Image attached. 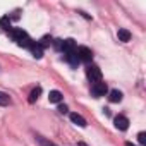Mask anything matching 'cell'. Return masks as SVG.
Segmentation results:
<instances>
[{
  "instance_id": "ffe728a7",
  "label": "cell",
  "mask_w": 146,
  "mask_h": 146,
  "mask_svg": "<svg viewBox=\"0 0 146 146\" xmlns=\"http://www.w3.org/2000/svg\"><path fill=\"white\" fill-rule=\"evenodd\" d=\"M62 41H64V40H55V43H53V45H55V48H57V50H62Z\"/></svg>"
},
{
  "instance_id": "44dd1931",
  "label": "cell",
  "mask_w": 146,
  "mask_h": 146,
  "mask_svg": "<svg viewBox=\"0 0 146 146\" xmlns=\"http://www.w3.org/2000/svg\"><path fill=\"white\" fill-rule=\"evenodd\" d=\"M78 146H88V144H86V143H79Z\"/></svg>"
},
{
  "instance_id": "7a4b0ae2",
  "label": "cell",
  "mask_w": 146,
  "mask_h": 146,
  "mask_svg": "<svg viewBox=\"0 0 146 146\" xmlns=\"http://www.w3.org/2000/svg\"><path fill=\"white\" fill-rule=\"evenodd\" d=\"M108 93V86H107V83H95L93 86H91V95L95 96V98H102V96H105Z\"/></svg>"
},
{
  "instance_id": "52a82bcc",
  "label": "cell",
  "mask_w": 146,
  "mask_h": 146,
  "mask_svg": "<svg viewBox=\"0 0 146 146\" xmlns=\"http://www.w3.org/2000/svg\"><path fill=\"white\" fill-rule=\"evenodd\" d=\"M69 117H70V120H72V122H74L76 125H79V127H86V125H88V124H86V120H84V117H83V115H79L78 112H72Z\"/></svg>"
},
{
  "instance_id": "9c48e42d",
  "label": "cell",
  "mask_w": 146,
  "mask_h": 146,
  "mask_svg": "<svg viewBox=\"0 0 146 146\" xmlns=\"http://www.w3.org/2000/svg\"><path fill=\"white\" fill-rule=\"evenodd\" d=\"M62 93L58 91V90H52L50 91V95H48V100H50V103H60L62 102Z\"/></svg>"
},
{
  "instance_id": "5b68a950",
  "label": "cell",
  "mask_w": 146,
  "mask_h": 146,
  "mask_svg": "<svg viewBox=\"0 0 146 146\" xmlns=\"http://www.w3.org/2000/svg\"><path fill=\"white\" fill-rule=\"evenodd\" d=\"M76 41L72 40V38H69V40H64L62 41V50L60 52H64V55H67V53H72V52H76Z\"/></svg>"
},
{
  "instance_id": "8992f818",
  "label": "cell",
  "mask_w": 146,
  "mask_h": 146,
  "mask_svg": "<svg viewBox=\"0 0 146 146\" xmlns=\"http://www.w3.org/2000/svg\"><path fill=\"white\" fill-rule=\"evenodd\" d=\"M113 124H115V127H117L119 131H127V127H129V119L124 117V115H117L115 120H113Z\"/></svg>"
},
{
  "instance_id": "2e32d148",
  "label": "cell",
  "mask_w": 146,
  "mask_h": 146,
  "mask_svg": "<svg viewBox=\"0 0 146 146\" xmlns=\"http://www.w3.org/2000/svg\"><path fill=\"white\" fill-rule=\"evenodd\" d=\"M36 139H38V143H40L41 146H57L55 143H52V141H48V139H45V137H41V136H36Z\"/></svg>"
},
{
  "instance_id": "8fae6325",
  "label": "cell",
  "mask_w": 146,
  "mask_h": 146,
  "mask_svg": "<svg viewBox=\"0 0 146 146\" xmlns=\"http://www.w3.org/2000/svg\"><path fill=\"white\" fill-rule=\"evenodd\" d=\"M65 60L72 65V67H76L78 64H79V58H78V53L76 52H72V53H67L65 55Z\"/></svg>"
},
{
  "instance_id": "277c9868",
  "label": "cell",
  "mask_w": 146,
  "mask_h": 146,
  "mask_svg": "<svg viewBox=\"0 0 146 146\" xmlns=\"http://www.w3.org/2000/svg\"><path fill=\"white\" fill-rule=\"evenodd\" d=\"M9 35H11V38H12L16 43H21L23 40L29 38V36H28V33H26L24 29H21V28H14V29H11V31H9Z\"/></svg>"
},
{
  "instance_id": "9a60e30c",
  "label": "cell",
  "mask_w": 146,
  "mask_h": 146,
  "mask_svg": "<svg viewBox=\"0 0 146 146\" xmlns=\"http://www.w3.org/2000/svg\"><path fill=\"white\" fill-rule=\"evenodd\" d=\"M11 105V96L4 91H0V107H7Z\"/></svg>"
},
{
  "instance_id": "30bf717a",
  "label": "cell",
  "mask_w": 146,
  "mask_h": 146,
  "mask_svg": "<svg viewBox=\"0 0 146 146\" xmlns=\"http://www.w3.org/2000/svg\"><path fill=\"white\" fill-rule=\"evenodd\" d=\"M117 36H119V41L127 43V41L131 40V31H129V29H125V28H120V29H119V33H117Z\"/></svg>"
},
{
  "instance_id": "ba28073f",
  "label": "cell",
  "mask_w": 146,
  "mask_h": 146,
  "mask_svg": "<svg viewBox=\"0 0 146 146\" xmlns=\"http://www.w3.org/2000/svg\"><path fill=\"white\" fill-rule=\"evenodd\" d=\"M29 50H31V53H33V57H35V58H41V57H43V48H41V45H40V43L33 41V43L29 45Z\"/></svg>"
},
{
  "instance_id": "3957f363",
  "label": "cell",
  "mask_w": 146,
  "mask_h": 146,
  "mask_svg": "<svg viewBox=\"0 0 146 146\" xmlns=\"http://www.w3.org/2000/svg\"><path fill=\"white\" fill-rule=\"evenodd\" d=\"M76 53H78L79 62H91V60H93V52H91L88 46H79V48H76Z\"/></svg>"
},
{
  "instance_id": "ac0fdd59",
  "label": "cell",
  "mask_w": 146,
  "mask_h": 146,
  "mask_svg": "<svg viewBox=\"0 0 146 146\" xmlns=\"http://www.w3.org/2000/svg\"><path fill=\"white\" fill-rule=\"evenodd\" d=\"M137 141H139L141 144H146V132H143V131H141V132L137 134Z\"/></svg>"
},
{
  "instance_id": "5bb4252c",
  "label": "cell",
  "mask_w": 146,
  "mask_h": 146,
  "mask_svg": "<svg viewBox=\"0 0 146 146\" xmlns=\"http://www.w3.org/2000/svg\"><path fill=\"white\" fill-rule=\"evenodd\" d=\"M40 95H41V88L38 86V88H35V90L29 93V98H28V102H29V103H35V102L40 98Z\"/></svg>"
},
{
  "instance_id": "6da1fadb",
  "label": "cell",
  "mask_w": 146,
  "mask_h": 146,
  "mask_svg": "<svg viewBox=\"0 0 146 146\" xmlns=\"http://www.w3.org/2000/svg\"><path fill=\"white\" fill-rule=\"evenodd\" d=\"M86 76H88V79H90L93 84H95V83H100V81H102V70H100L98 65H88Z\"/></svg>"
},
{
  "instance_id": "4fadbf2b",
  "label": "cell",
  "mask_w": 146,
  "mask_h": 146,
  "mask_svg": "<svg viewBox=\"0 0 146 146\" xmlns=\"http://www.w3.org/2000/svg\"><path fill=\"white\" fill-rule=\"evenodd\" d=\"M0 28L5 29V31H11V17L9 16H4V17H0Z\"/></svg>"
},
{
  "instance_id": "7c38bea8",
  "label": "cell",
  "mask_w": 146,
  "mask_h": 146,
  "mask_svg": "<svg viewBox=\"0 0 146 146\" xmlns=\"http://www.w3.org/2000/svg\"><path fill=\"white\" fill-rule=\"evenodd\" d=\"M108 100H110L112 103H119V102L122 100V93H120L119 90H112V91H110V96H108Z\"/></svg>"
},
{
  "instance_id": "d6986e66",
  "label": "cell",
  "mask_w": 146,
  "mask_h": 146,
  "mask_svg": "<svg viewBox=\"0 0 146 146\" xmlns=\"http://www.w3.org/2000/svg\"><path fill=\"white\" fill-rule=\"evenodd\" d=\"M58 112H60V113H67V112H69L67 105H62V103H60V105H58Z\"/></svg>"
},
{
  "instance_id": "e0dca14e",
  "label": "cell",
  "mask_w": 146,
  "mask_h": 146,
  "mask_svg": "<svg viewBox=\"0 0 146 146\" xmlns=\"http://www.w3.org/2000/svg\"><path fill=\"white\" fill-rule=\"evenodd\" d=\"M38 43L41 45V48H43V46H50V45H52V38H50V36L46 35V36H43V38H41V40H40Z\"/></svg>"
},
{
  "instance_id": "7402d4cb",
  "label": "cell",
  "mask_w": 146,
  "mask_h": 146,
  "mask_svg": "<svg viewBox=\"0 0 146 146\" xmlns=\"http://www.w3.org/2000/svg\"><path fill=\"white\" fill-rule=\"evenodd\" d=\"M125 146H134V144L132 143H125Z\"/></svg>"
}]
</instances>
